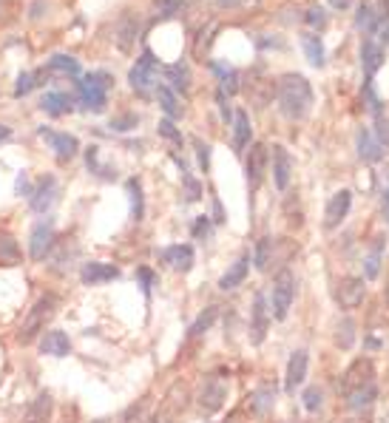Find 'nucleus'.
Returning <instances> with one entry per match:
<instances>
[{
  "instance_id": "obj_1",
  "label": "nucleus",
  "mask_w": 389,
  "mask_h": 423,
  "mask_svg": "<svg viewBox=\"0 0 389 423\" xmlns=\"http://www.w3.org/2000/svg\"><path fill=\"white\" fill-rule=\"evenodd\" d=\"M276 97H279V108L287 119H304L313 111V89H310L307 77H301V74L279 77Z\"/></svg>"
},
{
  "instance_id": "obj_2",
  "label": "nucleus",
  "mask_w": 389,
  "mask_h": 423,
  "mask_svg": "<svg viewBox=\"0 0 389 423\" xmlns=\"http://www.w3.org/2000/svg\"><path fill=\"white\" fill-rule=\"evenodd\" d=\"M57 307H60V299H57L54 292L40 295V299L31 304V310L26 313L20 329H17V341L20 344H31L34 338H40L43 332H46V324L57 316Z\"/></svg>"
},
{
  "instance_id": "obj_3",
  "label": "nucleus",
  "mask_w": 389,
  "mask_h": 423,
  "mask_svg": "<svg viewBox=\"0 0 389 423\" xmlns=\"http://www.w3.org/2000/svg\"><path fill=\"white\" fill-rule=\"evenodd\" d=\"M114 86V77L108 71H91L85 74L80 82H77V91H80V105L85 111H105L108 105V89Z\"/></svg>"
},
{
  "instance_id": "obj_4",
  "label": "nucleus",
  "mask_w": 389,
  "mask_h": 423,
  "mask_svg": "<svg viewBox=\"0 0 389 423\" xmlns=\"http://www.w3.org/2000/svg\"><path fill=\"white\" fill-rule=\"evenodd\" d=\"M159 68H162V63L154 57V52H142V57L134 63V68L128 71V82H131V89L134 91H140L142 97L156 86V74H159Z\"/></svg>"
},
{
  "instance_id": "obj_5",
  "label": "nucleus",
  "mask_w": 389,
  "mask_h": 423,
  "mask_svg": "<svg viewBox=\"0 0 389 423\" xmlns=\"http://www.w3.org/2000/svg\"><path fill=\"white\" fill-rule=\"evenodd\" d=\"M188 401H191V389L188 384L177 380L170 384V389L165 392V398L159 401V409H156V423H174L185 409H188Z\"/></svg>"
},
{
  "instance_id": "obj_6",
  "label": "nucleus",
  "mask_w": 389,
  "mask_h": 423,
  "mask_svg": "<svg viewBox=\"0 0 389 423\" xmlns=\"http://www.w3.org/2000/svg\"><path fill=\"white\" fill-rule=\"evenodd\" d=\"M293 299H295V279H293L290 270H281V273L276 276V281H273V290H270V307H273L270 313H273L276 321H284V318H287Z\"/></svg>"
},
{
  "instance_id": "obj_7",
  "label": "nucleus",
  "mask_w": 389,
  "mask_h": 423,
  "mask_svg": "<svg viewBox=\"0 0 389 423\" xmlns=\"http://www.w3.org/2000/svg\"><path fill=\"white\" fill-rule=\"evenodd\" d=\"M367 384H375V366H372L369 358H358V361H353L347 369H344V375L338 380V389L347 395V392H353L358 387H367Z\"/></svg>"
},
{
  "instance_id": "obj_8",
  "label": "nucleus",
  "mask_w": 389,
  "mask_h": 423,
  "mask_svg": "<svg viewBox=\"0 0 389 423\" xmlns=\"http://www.w3.org/2000/svg\"><path fill=\"white\" fill-rule=\"evenodd\" d=\"M199 412L202 415H213V412H219L222 406H225V401H228V384L222 378H216V375H210L205 384H202V389H199Z\"/></svg>"
},
{
  "instance_id": "obj_9",
  "label": "nucleus",
  "mask_w": 389,
  "mask_h": 423,
  "mask_svg": "<svg viewBox=\"0 0 389 423\" xmlns=\"http://www.w3.org/2000/svg\"><path fill=\"white\" fill-rule=\"evenodd\" d=\"M364 295H367V284L358 276H347V279H341L335 284V302L344 310H355L364 302Z\"/></svg>"
},
{
  "instance_id": "obj_10",
  "label": "nucleus",
  "mask_w": 389,
  "mask_h": 423,
  "mask_svg": "<svg viewBox=\"0 0 389 423\" xmlns=\"http://www.w3.org/2000/svg\"><path fill=\"white\" fill-rule=\"evenodd\" d=\"M54 225L52 222H37L31 228V236H29V256L34 262H43L49 256V250L54 247Z\"/></svg>"
},
{
  "instance_id": "obj_11",
  "label": "nucleus",
  "mask_w": 389,
  "mask_h": 423,
  "mask_svg": "<svg viewBox=\"0 0 389 423\" xmlns=\"http://www.w3.org/2000/svg\"><path fill=\"white\" fill-rule=\"evenodd\" d=\"M57 196H60L57 179L54 177H43L37 182V188L29 193V205H31L34 214H49V210L54 207V202H57Z\"/></svg>"
},
{
  "instance_id": "obj_12",
  "label": "nucleus",
  "mask_w": 389,
  "mask_h": 423,
  "mask_svg": "<svg viewBox=\"0 0 389 423\" xmlns=\"http://www.w3.org/2000/svg\"><path fill=\"white\" fill-rule=\"evenodd\" d=\"M40 137L52 145V151L57 154V159H60V162L74 159V156H77V151H80V142H77V137H74V134L52 131V128H40Z\"/></svg>"
},
{
  "instance_id": "obj_13",
  "label": "nucleus",
  "mask_w": 389,
  "mask_h": 423,
  "mask_svg": "<svg viewBox=\"0 0 389 423\" xmlns=\"http://www.w3.org/2000/svg\"><path fill=\"white\" fill-rule=\"evenodd\" d=\"M350 205H353V193H350V191H338V193H332L330 202H327V210H324V228H327V230L338 228L344 219H347Z\"/></svg>"
},
{
  "instance_id": "obj_14",
  "label": "nucleus",
  "mask_w": 389,
  "mask_h": 423,
  "mask_svg": "<svg viewBox=\"0 0 389 423\" xmlns=\"http://www.w3.org/2000/svg\"><path fill=\"white\" fill-rule=\"evenodd\" d=\"M307 366H310V352H307V350H295V352L290 355L287 375H284V389H287V392H295V387L304 384Z\"/></svg>"
},
{
  "instance_id": "obj_15",
  "label": "nucleus",
  "mask_w": 389,
  "mask_h": 423,
  "mask_svg": "<svg viewBox=\"0 0 389 423\" xmlns=\"http://www.w3.org/2000/svg\"><path fill=\"white\" fill-rule=\"evenodd\" d=\"M265 174H267V145L256 142V145H250V154H247V182L253 191L262 185Z\"/></svg>"
},
{
  "instance_id": "obj_16",
  "label": "nucleus",
  "mask_w": 389,
  "mask_h": 423,
  "mask_svg": "<svg viewBox=\"0 0 389 423\" xmlns=\"http://www.w3.org/2000/svg\"><path fill=\"white\" fill-rule=\"evenodd\" d=\"M159 262H162V265H170L174 270L188 273V270L193 267V247H191V244H170V247L159 250Z\"/></svg>"
},
{
  "instance_id": "obj_17",
  "label": "nucleus",
  "mask_w": 389,
  "mask_h": 423,
  "mask_svg": "<svg viewBox=\"0 0 389 423\" xmlns=\"http://www.w3.org/2000/svg\"><path fill=\"white\" fill-rule=\"evenodd\" d=\"M52 415H54V401H52V395H49V392H40V395H34V401L26 406L20 423H52Z\"/></svg>"
},
{
  "instance_id": "obj_18",
  "label": "nucleus",
  "mask_w": 389,
  "mask_h": 423,
  "mask_svg": "<svg viewBox=\"0 0 389 423\" xmlns=\"http://www.w3.org/2000/svg\"><path fill=\"white\" fill-rule=\"evenodd\" d=\"M250 316H253L250 341H253V344H262V341H265V332H267V321H270V313H267V307H265V295H256Z\"/></svg>"
},
{
  "instance_id": "obj_19",
  "label": "nucleus",
  "mask_w": 389,
  "mask_h": 423,
  "mask_svg": "<svg viewBox=\"0 0 389 423\" xmlns=\"http://www.w3.org/2000/svg\"><path fill=\"white\" fill-rule=\"evenodd\" d=\"M40 350L46 355H52V358H66L71 352V341H68L66 332L49 329V332H43V338H40Z\"/></svg>"
},
{
  "instance_id": "obj_20",
  "label": "nucleus",
  "mask_w": 389,
  "mask_h": 423,
  "mask_svg": "<svg viewBox=\"0 0 389 423\" xmlns=\"http://www.w3.org/2000/svg\"><path fill=\"white\" fill-rule=\"evenodd\" d=\"M290 174H293V159H290L287 148L276 145V148H273V182H276L279 191H287Z\"/></svg>"
},
{
  "instance_id": "obj_21",
  "label": "nucleus",
  "mask_w": 389,
  "mask_h": 423,
  "mask_svg": "<svg viewBox=\"0 0 389 423\" xmlns=\"http://www.w3.org/2000/svg\"><path fill=\"white\" fill-rule=\"evenodd\" d=\"M117 276H119V270L114 265H105V262H91L80 273L82 284H105V281H114Z\"/></svg>"
},
{
  "instance_id": "obj_22",
  "label": "nucleus",
  "mask_w": 389,
  "mask_h": 423,
  "mask_svg": "<svg viewBox=\"0 0 389 423\" xmlns=\"http://www.w3.org/2000/svg\"><path fill=\"white\" fill-rule=\"evenodd\" d=\"M381 63H383V49L375 43L372 37H367L361 43V66H364L367 80H372V74L381 68Z\"/></svg>"
},
{
  "instance_id": "obj_23",
  "label": "nucleus",
  "mask_w": 389,
  "mask_h": 423,
  "mask_svg": "<svg viewBox=\"0 0 389 423\" xmlns=\"http://www.w3.org/2000/svg\"><path fill=\"white\" fill-rule=\"evenodd\" d=\"M40 108L46 111L49 117H63V114H68L74 108V100L68 94H63V91H49V94H43Z\"/></svg>"
},
{
  "instance_id": "obj_24",
  "label": "nucleus",
  "mask_w": 389,
  "mask_h": 423,
  "mask_svg": "<svg viewBox=\"0 0 389 423\" xmlns=\"http://www.w3.org/2000/svg\"><path fill=\"white\" fill-rule=\"evenodd\" d=\"M276 406V387H258L250 398H247V409L253 415H267Z\"/></svg>"
},
{
  "instance_id": "obj_25",
  "label": "nucleus",
  "mask_w": 389,
  "mask_h": 423,
  "mask_svg": "<svg viewBox=\"0 0 389 423\" xmlns=\"http://www.w3.org/2000/svg\"><path fill=\"white\" fill-rule=\"evenodd\" d=\"M375 401H378L375 384H367V387H358V389L347 392V406H350L353 412H367V409H372Z\"/></svg>"
},
{
  "instance_id": "obj_26",
  "label": "nucleus",
  "mask_w": 389,
  "mask_h": 423,
  "mask_svg": "<svg viewBox=\"0 0 389 423\" xmlns=\"http://www.w3.org/2000/svg\"><path fill=\"white\" fill-rule=\"evenodd\" d=\"M114 34H117L114 40L119 43V49L128 52V49H131V43L137 40V34H140V20L131 17V15H125V17L117 23V31H114Z\"/></svg>"
},
{
  "instance_id": "obj_27",
  "label": "nucleus",
  "mask_w": 389,
  "mask_h": 423,
  "mask_svg": "<svg viewBox=\"0 0 389 423\" xmlns=\"http://www.w3.org/2000/svg\"><path fill=\"white\" fill-rule=\"evenodd\" d=\"M162 71H165V80L174 86V91H188L191 89V68L179 60V63H174V66H162Z\"/></svg>"
},
{
  "instance_id": "obj_28",
  "label": "nucleus",
  "mask_w": 389,
  "mask_h": 423,
  "mask_svg": "<svg viewBox=\"0 0 389 423\" xmlns=\"http://www.w3.org/2000/svg\"><path fill=\"white\" fill-rule=\"evenodd\" d=\"M301 49H304V54H307V60H310V66H316V68H321L327 60V54H324V43H321V37L318 34H313V31H307V34H301Z\"/></svg>"
},
{
  "instance_id": "obj_29",
  "label": "nucleus",
  "mask_w": 389,
  "mask_h": 423,
  "mask_svg": "<svg viewBox=\"0 0 389 423\" xmlns=\"http://www.w3.org/2000/svg\"><path fill=\"white\" fill-rule=\"evenodd\" d=\"M355 142H358V156H361L364 162H378V159L383 156V148L378 145V140H375L367 128L358 131V140H355Z\"/></svg>"
},
{
  "instance_id": "obj_30",
  "label": "nucleus",
  "mask_w": 389,
  "mask_h": 423,
  "mask_svg": "<svg viewBox=\"0 0 389 423\" xmlns=\"http://www.w3.org/2000/svg\"><path fill=\"white\" fill-rule=\"evenodd\" d=\"M247 265H250L247 256H242L239 262H233V265L228 267V273L219 279V287H222V290H236V287H242V281L247 279Z\"/></svg>"
},
{
  "instance_id": "obj_31",
  "label": "nucleus",
  "mask_w": 389,
  "mask_h": 423,
  "mask_svg": "<svg viewBox=\"0 0 389 423\" xmlns=\"http://www.w3.org/2000/svg\"><path fill=\"white\" fill-rule=\"evenodd\" d=\"M156 100L162 105V111L168 114V119H179L182 117V105L174 94V89H168V86H156Z\"/></svg>"
},
{
  "instance_id": "obj_32",
  "label": "nucleus",
  "mask_w": 389,
  "mask_h": 423,
  "mask_svg": "<svg viewBox=\"0 0 389 423\" xmlns=\"http://www.w3.org/2000/svg\"><path fill=\"white\" fill-rule=\"evenodd\" d=\"M233 145H236V151H244L250 145V119L244 111L233 114Z\"/></svg>"
},
{
  "instance_id": "obj_33",
  "label": "nucleus",
  "mask_w": 389,
  "mask_h": 423,
  "mask_svg": "<svg viewBox=\"0 0 389 423\" xmlns=\"http://www.w3.org/2000/svg\"><path fill=\"white\" fill-rule=\"evenodd\" d=\"M151 395H145V398H140L137 403H131L125 409V415H122V420L119 423H148V417H151Z\"/></svg>"
},
{
  "instance_id": "obj_34",
  "label": "nucleus",
  "mask_w": 389,
  "mask_h": 423,
  "mask_svg": "<svg viewBox=\"0 0 389 423\" xmlns=\"http://www.w3.org/2000/svg\"><path fill=\"white\" fill-rule=\"evenodd\" d=\"M355 321L353 318H341L338 324H335V344L341 347V350H350L353 344H355Z\"/></svg>"
},
{
  "instance_id": "obj_35",
  "label": "nucleus",
  "mask_w": 389,
  "mask_h": 423,
  "mask_svg": "<svg viewBox=\"0 0 389 423\" xmlns=\"http://www.w3.org/2000/svg\"><path fill=\"white\" fill-rule=\"evenodd\" d=\"M381 256H383V239H375L369 256L364 259V276H367V279H375V276L381 273Z\"/></svg>"
},
{
  "instance_id": "obj_36",
  "label": "nucleus",
  "mask_w": 389,
  "mask_h": 423,
  "mask_svg": "<svg viewBox=\"0 0 389 423\" xmlns=\"http://www.w3.org/2000/svg\"><path fill=\"white\" fill-rule=\"evenodd\" d=\"M0 265H20V247L12 236H0Z\"/></svg>"
},
{
  "instance_id": "obj_37",
  "label": "nucleus",
  "mask_w": 389,
  "mask_h": 423,
  "mask_svg": "<svg viewBox=\"0 0 389 423\" xmlns=\"http://www.w3.org/2000/svg\"><path fill=\"white\" fill-rule=\"evenodd\" d=\"M273 239H258V244H256V256H253V262H256V267L258 270H267L270 265H273Z\"/></svg>"
},
{
  "instance_id": "obj_38",
  "label": "nucleus",
  "mask_w": 389,
  "mask_h": 423,
  "mask_svg": "<svg viewBox=\"0 0 389 423\" xmlns=\"http://www.w3.org/2000/svg\"><path fill=\"white\" fill-rule=\"evenodd\" d=\"M128 196H131V216L134 222H140L145 214V205H142V185L137 179H128Z\"/></svg>"
},
{
  "instance_id": "obj_39",
  "label": "nucleus",
  "mask_w": 389,
  "mask_h": 423,
  "mask_svg": "<svg viewBox=\"0 0 389 423\" xmlns=\"http://www.w3.org/2000/svg\"><path fill=\"white\" fill-rule=\"evenodd\" d=\"M46 66H49L52 71H63V74H71V77L80 74V60H74V57H68V54H54Z\"/></svg>"
},
{
  "instance_id": "obj_40",
  "label": "nucleus",
  "mask_w": 389,
  "mask_h": 423,
  "mask_svg": "<svg viewBox=\"0 0 389 423\" xmlns=\"http://www.w3.org/2000/svg\"><path fill=\"white\" fill-rule=\"evenodd\" d=\"M375 23H378L375 9H372L369 3H361V6H358V15H355V26H358V29H364V31H372V29H375Z\"/></svg>"
},
{
  "instance_id": "obj_41",
  "label": "nucleus",
  "mask_w": 389,
  "mask_h": 423,
  "mask_svg": "<svg viewBox=\"0 0 389 423\" xmlns=\"http://www.w3.org/2000/svg\"><path fill=\"white\" fill-rule=\"evenodd\" d=\"M216 313H219V307H207V310H205V313H202V316L196 318V324L191 327V332H188V335H191V338L202 335V332H205V329H207V327H210V324L216 321Z\"/></svg>"
},
{
  "instance_id": "obj_42",
  "label": "nucleus",
  "mask_w": 389,
  "mask_h": 423,
  "mask_svg": "<svg viewBox=\"0 0 389 423\" xmlns=\"http://www.w3.org/2000/svg\"><path fill=\"white\" fill-rule=\"evenodd\" d=\"M321 403H324V392H321L318 387H310V389L304 392V409H307V412H318Z\"/></svg>"
},
{
  "instance_id": "obj_43",
  "label": "nucleus",
  "mask_w": 389,
  "mask_h": 423,
  "mask_svg": "<svg viewBox=\"0 0 389 423\" xmlns=\"http://www.w3.org/2000/svg\"><path fill=\"white\" fill-rule=\"evenodd\" d=\"M137 122H140L137 114H122V117H114V119H111V128H114V131H131V128H137Z\"/></svg>"
},
{
  "instance_id": "obj_44",
  "label": "nucleus",
  "mask_w": 389,
  "mask_h": 423,
  "mask_svg": "<svg viewBox=\"0 0 389 423\" xmlns=\"http://www.w3.org/2000/svg\"><path fill=\"white\" fill-rule=\"evenodd\" d=\"M159 137H165V140H170V142H177V145H182V134L177 131V125H174V119H162V122H159Z\"/></svg>"
},
{
  "instance_id": "obj_45",
  "label": "nucleus",
  "mask_w": 389,
  "mask_h": 423,
  "mask_svg": "<svg viewBox=\"0 0 389 423\" xmlns=\"http://www.w3.org/2000/svg\"><path fill=\"white\" fill-rule=\"evenodd\" d=\"M375 131H378V145H381V148H389V117H386V114H378Z\"/></svg>"
},
{
  "instance_id": "obj_46",
  "label": "nucleus",
  "mask_w": 389,
  "mask_h": 423,
  "mask_svg": "<svg viewBox=\"0 0 389 423\" xmlns=\"http://www.w3.org/2000/svg\"><path fill=\"white\" fill-rule=\"evenodd\" d=\"M37 86V82H34V74H29V71H23L20 77H17V86H15V97L20 100V97H26L31 89Z\"/></svg>"
},
{
  "instance_id": "obj_47",
  "label": "nucleus",
  "mask_w": 389,
  "mask_h": 423,
  "mask_svg": "<svg viewBox=\"0 0 389 423\" xmlns=\"http://www.w3.org/2000/svg\"><path fill=\"white\" fill-rule=\"evenodd\" d=\"M185 9V0H159V15L162 17H174Z\"/></svg>"
},
{
  "instance_id": "obj_48",
  "label": "nucleus",
  "mask_w": 389,
  "mask_h": 423,
  "mask_svg": "<svg viewBox=\"0 0 389 423\" xmlns=\"http://www.w3.org/2000/svg\"><path fill=\"white\" fill-rule=\"evenodd\" d=\"M193 145H196V154H199V165H202V171L207 174V168H210V145H207V142H202V140H193Z\"/></svg>"
},
{
  "instance_id": "obj_49",
  "label": "nucleus",
  "mask_w": 389,
  "mask_h": 423,
  "mask_svg": "<svg viewBox=\"0 0 389 423\" xmlns=\"http://www.w3.org/2000/svg\"><path fill=\"white\" fill-rule=\"evenodd\" d=\"M182 182H185V191H188V202H196V199L202 196V188H199V182H196L191 174H182Z\"/></svg>"
},
{
  "instance_id": "obj_50",
  "label": "nucleus",
  "mask_w": 389,
  "mask_h": 423,
  "mask_svg": "<svg viewBox=\"0 0 389 423\" xmlns=\"http://www.w3.org/2000/svg\"><path fill=\"white\" fill-rule=\"evenodd\" d=\"M307 23H310L313 29H324V26H327V15H324V9L313 6V9L307 12Z\"/></svg>"
},
{
  "instance_id": "obj_51",
  "label": "nucleus",
  "mask_w": 389,
  "mask_h": 423,
  "mask_svg": "<svg viewBox=\"0 0 389 423\" xmlns=\"http://www.w3.org/2000/svg\"><path fill=\"white\" fill-rule=\"evenodd\" d=\"M137 276H140V281H142V292H145V295H151V287H154V281H156V279H154V273H151L148 267H140V270H137Z\"/></svg>"
},
{
  "instance_id": "obj_52",
  "label": "nucleus",
  "mask_w": 389,
  "mask_h": 423,
  "mask_svg": "<svg viewBox=\"0 0 389 423\" xmlns=\"http://www.w3.org/2000/svg\"><path fill=\"white\" fill-rule=\"evenodd\" d=\"M210 233V222H207V216H196V222H193V236L196 239H205Z\"/></svg>"
},
{
  "instance_id": "obj_53",
  "label": "nucleus",
  "mask_w": 389,
  "mask_h": 423,
  "mask_svg": "<svg viewBox=\"0 0 389 423\" xmlns=\"http://www.w3.org/2000/svg\"><path fill=\"white\" fill-rule=\"evenodd\" d=\"M15 191H17V196H29V177H26V174H20V177H17Z\"/></svg>"
},
{
  "instance_id": "obj_54",
  "label": "nucleus",
  "mask_w": 389,
  "mask_h": 423,
  "mask_svg": "<svg viewBox=\"0 0 389 423\" xmlns=\"http://www.w3.org/2000/svg\"><path fill=\"white\" fill-rule=\"evenodd\" d=\"M383 222L389 225V191H383Z\"/></svg>"
},
{
  "instance_id": "obj_55",
  "label": "nucleus",
  "mask_w": 389,
  "mask_h": 423,
  "mask_svg": "<svg viewBox=\"0 0 389 423\" xmlns=\"http://www.w3.org/2000/svg\"><path fill=\"white\" fill-rule=\"evenodd\" d=\"M213 214H216V222H225V219H222V205H219V199H213Z\"/></svg>"
},
{
  "instance_id": "obj_56",
  "label": "nucleus",
  "mask_w": 389,
  "mask_h": 423,
  "mask_svg": "<svg viewBox=\"0 0 389 423\" xmlns=\"http://www.w3.org/2000/svg\"><path fill=\"white\" fill-rule=\"evenodd\" d=\"M350 3H353V0H330V6H332V9H347Z\"/></svg>"
},
{
  "instance_id": "obj_57",
  "label": "nucleus",
  "mask_w": 389,
  "mask_h": 423,
  "mask_svg": "<svg viewBox=\"0 0 389 423\" xmlns=\"http://www.w3.org/2000/svg\"><path fill=\"white\" fill-rule=\"evenodd\" d=\"M12 137V128H9V125H0V142H6Z\"/></svg>"
},
{
  "instance_id": "obj_58",
  "label": "nucleus",
  "mask_w": 389,
  "mask_h": 423,
  "mask_svg": "<svg viewBox=\"0 0 389 423\" xmlns=\"http://www.w3.org/2000/svg\"><path fill=\"white\" fill-rule=\"evenodd\" d=\"M216 3H219V6H239L242 0H216Z\"/></svg>"
},
{
  "instance_id": "obj_59",
  "label": "nucleus",
  "mask_w": 389,
  "mask_h": 423,
  "mask_svg": "<svg viewBox=\"0 0 389 423\" xmlns=\"http://www.w3.org/2000/svg\"><path fill=\"white\" fill-rule=\"evenodd\" d=\"M332 423H358V420H355V417H335Z\"/></svg>"
},
{
  "instance_id": "obj_60",
  "label": "nucleus",
  "mask_w": 389,
  "mask_h": 423,
  "mask_svg": "<svg viewBox=\"0 0 389 423\" xmlns=\"http://www.w3.org/2000/svg\"><path fill=\"white\" fill-rule=\"evenodd\" d=\"M381 37H383V43H389V23L383 26V31H381Z\"/></svg>"
},
{
  "instance_id": "obj_61",
  "label": "nucleus",
  "mask_w": 389,
  "mask_h": 423,
  "mask_svg": "<svg viewBox=\"0 0 389 423\" xmlns=\"http://www.w3.org/2000/svg\"><path fill=\"white\" fill-rule=\"evenodd\" d=\"M383 295H386V304H389V284H386V292H383Z\"/></svg>"
},
{
  "instance_id": "obj_62",
  "label": "nucleus",
  "mask_w": 389,
  "mask_h": 423,
  "mask_svg": "<svg viewBox=\"0 0 389 423\" xmlns=\"http://www.w3.org/2000/svg\"><path fill=\"white\" fill-rule=\"evenodd\" d=\"M60 423H74V420H68V417H66V420H60Z\"/></svg>"
}]
</instances>
